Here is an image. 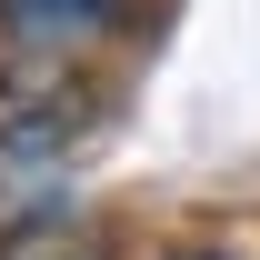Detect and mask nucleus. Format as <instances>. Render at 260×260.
Segmentation results:
<instances>
[{
  "label": "nucleus",
  "instance_id": "obj_3",
  "mask_svg": "<svg viewBox=\"0 0 260 260\" xmlns=\"http://www.w3.org/2000/svg\"><path fill=\"white\" fill-rule=\"evenodd\" d=\"M170 260H230V250H170Z\"/></svg>",
  "mask_w": 260,
  "mask_h": 260
},
{
  "label": "nucleus",
  "instance_id": "obj_1",
  "mask_svg": "<svg viewBox=\"0 0 260 260\" xmlns=\"http://www.w3.org/2000/svg\"><path fill=\"white\" fill-rule=\"evenodd\" d=\"M90 80L70 70V50H20L0 80V150L10 160H60L70 140L90 130Z\"/></svg>",
  "mask_w": 260,
  "mask_h": 260
},
{
  "label": "nucleus",
  "instance_id": "obj_2",
  "mask_svg": "<svg viewBox=\"0 0 260 260\" xmlns=\"http://www.w3.org/2000/svg\"><path fill=\"white\" fill-rule=\"evenodd\" d=\"M130 0H0V40L10 50H90L100 30H120Z\"/></svg>",
  "mask_w": 260,
  "mask_h": 260
}]
</instances>
